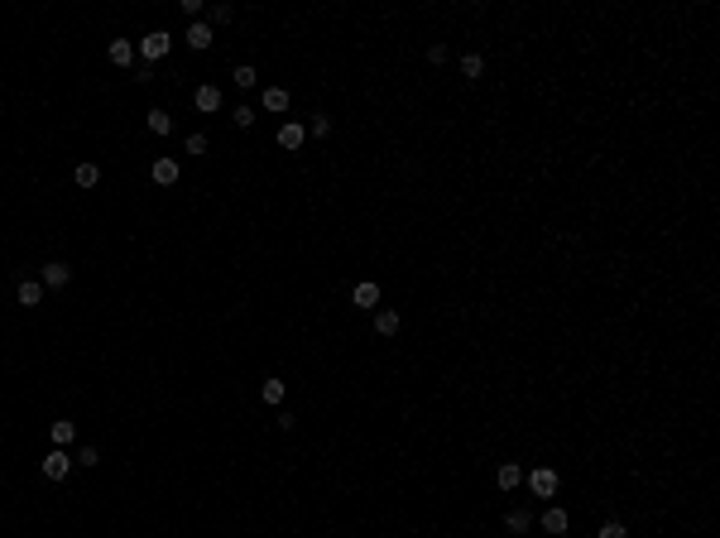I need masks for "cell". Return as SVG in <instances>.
I'll return each mask as SVG.
<instances>
[{"mask_svg":"<svg viewBox=\"0 0 720 538\" xmlns=\"http://www.w3.org/2000/svg\"><path fill=\"white\" fill-rule=\"evenodd\" d=\"M495 481H500V490H514V485H524V466H519V461H500Z\"/></svg>","mask_w":720,"mask_h":538,"instance_id":"cell-10","label":"cell"},{"mask_svg":"<svg viewBox=\"0 0 720 538\" xmlns=\"http://www.w3.org/2000/svg\"><path fill=\"white\" fill-rule=\"evenodd\" d=\"M187 154H207V134H202V130L187 134Z\"/></svg>","mask_w":720,"mask_h":538,"instance_id":"cell-26","label":"cell"},{"mask_svg":"<svg viewBox=\"0 0 720 538\" xmlns=\"http://www.w3.org/2000/svg\"><path fill=\"white\" fill-rule=\"evenodd\" d=\"M308 144V130L298 125V120H289L284 130H279V149H303Z\"/></svg>","mask_w":720,"mask_h":538,"instance_id":"cell-11","label":"cell"},{"mask_svg":"<svg viewBox=\"0 0 720 538\" xmlns=\"http://www.w3.org/2000/svg\"><path fill=\"white\" fill-rule=\"evenodd\" d=\"M231 120H236L240 130H250V125H255V106H236V111H231Z\"/></svg>","mask_w":720,"mask_h":538,"instance_id":"cell-24","label":"cell"},{"mask_svg":"<svg viewBox=\"0 0 720 538\" xmlns=\"http://www.w3.org/2000/svg\"><path fill=\"white\" fill-rule=\"evenodd\" d=\"M524 481H529V490H533V500H552V495H557V471H552V466H538V471H529Z\"/></svg>","mask_w":720,"mask_h":538,"instance_id":"cell-2","label":"cell"},{"mask_svg":"<svg viewBox=\"0 0 720 538\" xmlns=\"http://www.w3.org/2000/svg\"><path fill=\"white\" fill-rule=\"evenodd\" d=\"M212 25H231V5H212Z\"/></svg>","mask_w":720,"mask_h":538,"instance_id":"cell-28","label":"cell"},{"mask_svg":"<svg viewBox=\"0 0 720 538\" xmlns=\"http://www.w3.org/2000/svg\"><path fill=\"white\" fill-rule=\"evenodd\" d=\"M427 63H447V44H432L427 49Z\"/></svg>","mask_w":720,"mask_h":538,"instance_id":"cell-29","label":"cell"},{"mask_svg":"<svg viewBox=\"0 0 720 538\" xmlns=\"http://www.w3.org/2000/svg\"><path fill=\"white\" fill-rule=\"evenodd\" d=\"M49 437H53V447H72L77 442V423L72 418H58L53 428H49Z\"/></svg>","mask_w":720,"mask_h":538,"instance_id":"cell-9","label":"cell"},{"mask_svg":"<svg viewBox=\"0 0 720 538\" xmlns=\"http://www.w3.org/2000/svg\"><path fill=\"white\" fill-rule=\"evenodd\" d=\"M480 73H485V58H480V54H466V58H461V77H466V82H476Z\"/></svg>","mask_w":720,"mask_h":538,"instance_id":"cell-20","label":"cell"},{"mask_svg":"<svg viewBox=\"0 0 720 538\" xmlns=\"http://www.w3.org/2000/svg\"><path fill=\"white\" fill-rule=\"evenodd\" d=\"M192 106L207 111V115H212V111H221V87H216V82H202V87L192 92Z\"/></svg>","mask_w":720,"mask_h":538,"instance_id":"cell-5","label":"cell"},{"mask_svg":"<svg viewBox=\"0 0 720 538\" xmlns=\"http://www.w3.org/2000/svg\"><path fill=\"white\" fill-rule=\"evenodd\" d=\"M168 49H173V34H163V29H154V34H144V39H139V58H144V63L168 58Z\"/></svg>","mask_w":720,"mask_h":538,"instance_id":"cell-1","label":"cell"},{"mask_svg":"<svg viewBox=\"0 0 720 538\" xmlns=\"http://www.w3.org/2000/svg\"><path fill=\"white\" fill-rule=\"evenodd\" d=\"M144 125H149V130H154V134H168V130H173V115H168V111H159V106H154V111H149V115H144Z\"/></svg>","mask_w":720,"mask_h":538,"instance_id":"cell-18","label":"cell"},{"mask_svg":"<svg viewBox=\"0 0 720 538\" xmlns=\"http://www.w3.org/2000/svg\"><path fill=\"white\" fill-rule=\"evenodd\" d=\"M350 303H355V308H379V284H370V279H365V284H355Z\"/></svg>","mask_w":720,"mask_h":538,"instance_id":"cell-13","label":"cell"},{"mask_svg":"<svg viewBox=\"0 0 720 538\" xmlns=\"http://www.w3.org/2000/svg\"><path fill=\"white\" fill-rule=\"evenodd\" d=\"M231 82H236V87H245V92H250V87H255V82H260V73H255V68H250V63H240L236 73H231Z\"/></svg>","mask_w":720,"mask_h":538,"instance_id":"cell-22","label":"cell"},{"mask_svg":"<svg viewBox=\"0 0 720 538\" xmlns=\"http://www.w3.org/2000/svg\"><path fill=\"white\" fill-rule=\"evenodd\" d=\"M15 298H20V308H39V298H44V284H39V279H25Z\"/></svg>","mask_w":720,"mask_h":538,"instance_id":"cell-17","label":"cell"},{"mask_svg":"<svg viewBox=\"0 0 720 538\" xmlns=\"http://www.w3.org/2000/svg\"><path fill=\"white\" fill-rule=\"evenodd\" d=\"M72 178H77V188H96V183H101V168H96V163H77Z\"/></svg>","mask_w":720,"mask_h":538,"instance_id":"cell-19","label":"cell"},{"mask_svg":"<svg viewBox=\"0 0 720 538\" xmlns=\"http://www.w3.org/2000/svg\"><path fill=\"white\" fill-rule=\"evenodd\" d=\"M260 399H265V404H284V380L269 375L265 384H260Z\"/></svg>","mask_w":720,"mask_h":538,"instance_id":"cell-21","label":"cell"},{"mask_svg":"<svg viewBox=\"0 0 720 538\" xmlns=\"http://www.w3.org/2000/svg\"><path fill=\"white\" fill-rule=\"evenodd\" d=\"M154 183H159V188H173V183H178V159L159 154V159H154Z\"/></svg>","mask_w":720,"mask_h":538,"instance_id":"cell-8","label":"cell"},{"mask_svg":"<svg viewBox=\"0 0 720 538\" xmlns=\"http://www.w3.org/2000/svg\"><path fill=\"white\" fill-rule=\"evenodd\" d=\"M505 529H509V534H519V538H524L529 529H533V514H529V510H509V514H505Z\"/></svg>","mask_w":720,"mask_h":538,"instance_id":"cell-16","label":"cell"},{"mask_svg":"<svg viewBox=\"0 0 720 538\" xmlns=\"http://www.w3.org/2000/svg\"><path fill=\"white\" fill-rule=\"evenodd\" d=\"M39 471H44V476H49V481H63V476H68V471H72V457H68V452H63V447H53V452H49V457L39 461Z\"/></svg>","mask_w":720,"mask_h":538,"instance_id":"cell-3","label":"cell"},{"mask_svg":"<svg viewBox=\"0 0 720 538\" xmlns=\"http://www.w3.org/2000/svg\"><path fill=\"white\" fill-rule=\"evenodd\" d=\"M183 39H187V44H192V49H197V54H202V49H212V44H216V29L207 25V20H192V25H187V34H183Z\"/></svg>","mask_w":720,"mask_h":538,"instance_id":"cell-4","label":"cell"},{"mask_svg":"<svg viewBox=\"0 0 720 538\" xmlns=\"http://www.w3.org/2000/svg\"><path fill=\"white\" fill-rule=\"evenodd\" d=\"M567 524H571V519H567V510H562V505L543 510V519H538V529H543V534H567Z\"/></svg>","mask_w":720,"mask_h":538,"instance_id":"cell-7","label":"cell"},{"mask_svg":"<svg viewBox=\"0 0 720 538\" xmlns=\"http://www.w3.org/2000/svg\"><path fill=\"white\" fill-rule=\"evenodd\" d=\"M260 106H265L269 115H279V111H289V92H284V87H265V96H260Z\"/></svg>","mask_w":720,"mask_h":538,"instance_id":"cell-12","label":"cell"},{"mask_svg":"<svg viewBox=\"0 0 720 538\" xmlns=\"http://www.w3.org/2000/svg\"><path fill=\"white\" fill-rule=\"evenodd\" d=\"M327 130H331V120H327V115L317 111V115H312V134H327Z\"/></svg>","mask_w":720,"mask_h":538,"instance_id":"cell-30","label":"cell"},{"mask_svg":"<svg viewBox=\"0 0 720 538\" xmlns=\"http://www.w3.org/2000/svg\"><path fill=\"white\" fill-rule=\"evenodd\" d=\"M106 58L115 63V68H130V63H134V44H125V39H110Z\"/></svg>","mask_w":720,"mask_h":538,"instance_id":"cell-14","label":"cell"},{"mask_svg":"<svg viewBox=\"0 0 720 538\" xmlns=\"http://www.w3.org/2000/svg\"><path fill=\"white\" fill-rule=\"evenodd\" d=\"M595 538H629V529H624L619 519H605V524H600V534H595Z\"/></svg>","mask_w":720,"mask_h":538,"instance_id":"cell-23","label":"cell"},{"mask_svg":"<svg viewBox=\"0 0 720 538\" xmlns=\"http://www.w3.org/2000/svg\"><path fill=\"white\" fill-rule=\"evenodd\" d=\"M374 332H379V337H394V332H399V313H394V308H374Z\"/></svg>","mask_w":720,"mask_h":538,"instance_id":"cell-15","label":"cell"},{"mask_svg":"<svg viewBox=\"0 0 720 538\" xmlns=\"http://www.w3.org/2000/svg\"><path fill=\"white\" fill-rule=\"evenodd\" d=\"M72 461H77V466H101V452H96V447H77Z\"/></svg>","mask_w":720,"mask_h":538,"instance_id":"cell-25","label":"cell"},{"mask_svg":"<svg viewBox=\"0 0 720 538\" xmlns=\"http://www.w3.org/2000/svg\"><path fill=\"white\" fill-rule=\"evenodd\" d=\"M68 279H72V265H63V260H49L39 284H44V289H68Z\"/></svg>","mask_w":720,"mask_h":538,"instance_id":"cell-6","label":"cell"},{"mask_svg":"<svg viewBox=\"0 0 720 538\" xmlns=\"http://www.w3.org/2000/svg\"><path fill=\"white\" fill-rule=\"evenodd\" d=\"M178 10H183V15H187V25H192V20L202 15V0H178Z\"/></svg>","mask_w":720,"mask_h":538,"instance_id":"cell-27","label":"cell"}]
</instances>
